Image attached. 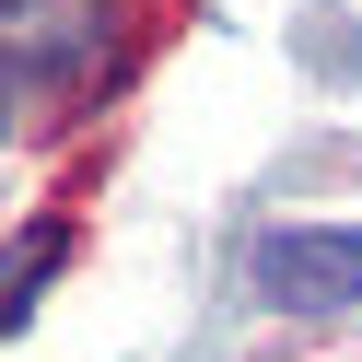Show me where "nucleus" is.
Returning a JSON list of instances; mask_svg holds the SVG:
<instances>
[{
	"instance_id": "obj_2",
	"label": "nucleus",
	"mask_w": 362,
	"mask_h": 362,
	"mask_svg": "<svg viewBox=\"0 0 362 362\" xmlns=\"http://www.w3.org/2000/svg\"><path fill=\"white\" fill-rule=\"evenodd\" d=\"M71 257V222H24V234L0 245V327H24L35 292H47V269Z\"/></svg>"
},
{
	"instance_id": "obj_3",
	"label": "nucleus",
	"mask_w": 362,
	"mask_h": 362,
	"mask_svg": "<svg viewBox=\"0 0 362 362\" xmlns=\"http://www.w3.org/2000/svg\"><path fill=\"white\" fill-rule=\"evenodd\" d=\"M0 129H12V71H0Z\"/></svg>"
},
{
	"instance_id": "obj_4",
	"label": "nucleus",
	"mask_w": 362,
	"mask_h": 362,
	"mask_svg": "<svg viewBox=\"0 0 362 362\" xmlns=\"http://www.w3.org/2000/svg\"><path fill=\"white\" fill-rule=\"evenodd\" d=\"M0 12H24V0H0Z\"/></svg>"
},
{
	"instance_id": "obj_1",
	"label": "nucleus",
	"mask_w": 362,
	"mask_h": 362,
	"mask_svg": "<svg viewBox=\"0 0 362 362\" xmlns=\"http://www.w3.org/2000/svg\"><path fill=\"white\" fill-rule=\"evenodd\" d=\"M245 281L281 315H351L362 304V222H269Z\"/></svg>"
}]
</instances>
